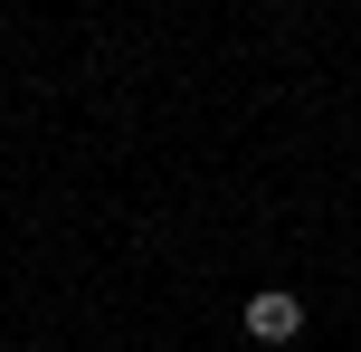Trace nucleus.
<instances>
[{"mask_svg": "<svg viewBox=\"0 0 361 352\" xmlns=\"http://www.w3.org/2000/svg\"><path fill=\"white\" fill-rule=\"evenodd\" d=\"M247 334L257 343H295L305 334V305H295L286 286H267V296H247Z\"/></svg>", "mask_w": 361, "mask_h": 352, "instance_id": "f257e3e1", "label": "nucleus"}]
</instances>
